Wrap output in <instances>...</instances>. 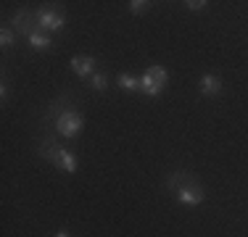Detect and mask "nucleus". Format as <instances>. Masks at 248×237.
I'll use <instances>...</instances> for the list:
<instances>
[{"label":"nucleus","instance_id":"obj_1","mask_svg":"<svg viewBox=\"0 0 248 237\" xmlns=\"http://www.w3.org/2000/svg\"><path fill=\"white\" fill-rule=\"evenodd\" d=\"M40 156L48 158L53 166H58V169L66 171V174L77 171V158H74L72 150H66V148H56V145H50V142H45V145L40 148Z\"/></svg>","mask_w":248,"mask_h":237},{"label":"nucleus","instance_id":"obj_2","mask_svg":"<svg viewBox=\"0 0 248 237\" xmlns=\"http://www.w3.org/2000/svg\"><path fill=\"white\" fill-rule=\"evenodd\" d=\"M82 129H85V118H82V114H77L74 108L58 114V118H56V132L61 134V137L74 140V137H79V134H82Z\"/></svg>","mask_w":248,"mask_h":237},{"label":"nucleus","instance_id":"obj_3","mask_svg":"<svg viewBox=\"0 0 248 237\" xmlns=\"http://www.w3.org/2000/svg\"><path fill=\"white\" fill-rule=\"evenodd\" d=\"M66 19H63V14H58V11L53 8H40L37 11V27L40 32H61Z\"/></svg>","mask_w":248,"mask_h":237},{"label":"nucleus","instance_id":"obj_4","mask_svg":"<svg viewBox=\"0 0 248 237\" xmlns=\"http://www.w3.org/2000/svg\"><path fill=\"white\" fill-rule=\"evenodd\" d=\"M203 200H206V193L201 185H196V182L177 190V203H182V206H201Z\"/></svg>","mask_w":248,"mask_h":237},{"label":"nucleus","instance_id":"obj_5","mask_svg":"<svg viewBox=\"0 0 248 237\" xmlns=\"http://www.w3.org/2000/svg\"><path fill=\"white\" fill-rule=\"evenodd\" d=\"M14 27L19 29V32H24L27 37L29 34H34L37 32V14H32V11H27V8H19L16 11V16H14Z\"/></svg>","mask_w":248,"mask_h":237},{"label":"nucleus","instance_id":"obj_6","mask_svg":"<svg viewBox=\"0 0 248 237\" xmlns=\"http://www.w3.org/2000/svg\"><path fill=\"white\" fill-rule=\"evenodd\" d=\"M95 58L93 56H74L72 58V71L77 76H93L95 74Z\"/></svg>","mask_w":248,"mask_h":237},{"label":"nucleus","instance_id":"obj_7","mask_svg":"<svg viewBox=\"0 0 248 237\" xmlns=\"http://www.w3.org/2000/svg\"><path fill=\"white\" fill-rule=\"evenodd\" d=\"M198 87H201V92H203V95L214 98V95L222 92V79L217 74H203V76H201V82H198Z\"/></svg>","mask_w":248,"mask_h":237},{"label":"nucleus","instance_id":"obj_8","mask_svg":"<svg viewBox=\"0 0 248 237\" xmlns=\"http://www.w3.org/2000/svg\"><path fill=\"white\" fill-rule=\"evenodd\" d=\"M29 45L34 47V50H50V45H53V40H50V34H45V32H34V34H29Z\"/></svg>","mask_w":248,"mask_h":237},{"label":"nucleus","instance_id":"obj_9","mask_svg":"<svg viewBox=\"0 0 248 237\" xmlns=\"http://www.w3.org/2000/svg\"><path fill=\"white\" fill-rule=\"evenodd\" d=\"M140 92L148 95V98H158V95L164 92V87H158L148 74H143V76H140Z\"/></svg>","mask_w":248,"mask_h":237},{"label":"nucleus","instance_id":"obj_10","mask_svg":"<svg viewBox=\"0 0 248 237\" xmlns=\"http://www.w3.org/2000/svg\"><path fill=\"white\" fill-rule=\"evenodd\" d=\"M119 87L127 92H140V76H132V74H119Z\"/></svg>","mask_w":248,"mask_h":237},{"label":"nucleus","instance_id":"obj_11","mask_svg":"<svg viewBox=\"0 0 248 237\" xmlns=\"http://www.w3.org/2000/svg\"><path fill=\"white\" fill-rule=\"evenodd\" d=\"M145 74H148L158 87H167V82H169V71L164 69V66H151L148 71H145Z\"/></svg>","mask_w":248,"mask_h":237},{"label":"nucleus","instance_id":"obj_12","mask_svg":"<svg viewBox=\"0 0 248 237\" xmlns=\"http://www.w3.org/2000/svg\"><path fill=\"white\" fill-rule=\"evenodd\" d=\"M90 85H93V90L106 92V87H108V76H106V74H93L90 76Z\"/></svg>","mask_w":248,"mask_h":237},{"label":"nucleus","instance_id":"obj_13","mask_svg":"<svg viewBox=\"0 0 248 237\" xmlns=\"http://www.w3.org/2000/svg\"><path fill=\"white\" fill-rule=\"evenodd\" d=\"M148 8H151V3H148V0H132V3H129V14H135V16L145 14Z\"/></svg>","mask_w":248,"mask_h":237},{"label":"nucleus","instance_id":"obj_14","mask_svg":"<svg viewBox=\"0 0 248 237\" xmlns=\"http://www.w3.org/2000/svg\"><path fill=\"white\" fill-rule=\"evenodd\" d=\"M14 40H16L14 29H11V27H3V32H0V45H3V47H11V45H14Z\"/></svg>","mask_w":248,"mask_h":237},{"label":"nucleus","instance_id":"obj_15","mask_svg":"<svg viewBox=\"0 0 248 237\" xmlns=\"http://www.w3.org/2000/svg\"><path fill=\"white\" fill-rule=\"evenodd\" d=\"M185 8L187 11H206L209 3H206V0H185Z\"/></svg>","mask_w":248,"mask_h":237},{"label":"nucleus","instance_id":"obj_16","mask_svg":"<svg viewBox=\"0 0 248 237\" xmlns=\"http://www.w3.org/2000/svg\"><path fill=\"white\" fill-rule=\"evenodd\" d=\"M53 237H69V232H56Z\"/></svg>","mask_w":248,"mask_h":237}]
</instances>
